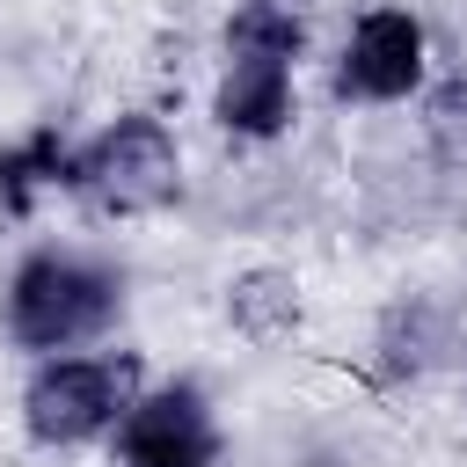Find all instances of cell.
<instances>
[{
	"instance_id": "1",
	"label": "cell",
	"mask_w": 467,
	"mask_h": 467,
	"mask_svg": "<svg viewBox=\"0 0 467 467\" xmlns=\"http://www.w3.org/2000/svg\"><path fill=\"white\" fill-rule=\"evenodd\" d=\"M124 314V277L80 248H29L7 277V336L36 358H73L102 343Z\"/></svg>"
},
{
	"instance_id": "2",
	"label": "cell",
	"mask_w": 467,
	"mask_h": 467,
	"mask_svg": "<svg viewBox=\"0 0 467 467\" xmlns=\"http://www.w3.org/2000/svg\"><path fill=\"white\" fill-rule=\"evenodd\" d=\"M139 401V358L131 350H73V358H36L22 387V431L36 445H88L124 423Z\"/></svg>"
},
{
	"instance_id": "3",
	"label": "cell",
	"mask_w": 467,
	"mask_h": 467,
	"mask_svg": "<svg viewBox=\"0 0 467 467\" xmlns=\"http://www.w3.org/2000/svg\"><path fill=\"white\" fill-rule=\"evenodd\" d=\"M73 190L95 204V212H161L175 190H182V153H175V131L146 109H124L117 124H102L95 139L73 146Z\"/></svg>"
},
{
	"instance_id": "4",
	"label": "cell",
	"mask_w": 467,
	"mask_h": 467,
	"mask_svg": "<svg viewBox=\"0 0 467 467\" xmlns=\"http://www.w3.org/2000/svg\"><path fill=\"white\" fill-rule=\"evenodd\" d=\"M117 460L124 467H212L219 460V416H212V394L197 379H168V387H146L124 423L109 431Z\"/></svg>"
},
{
	"instance_id": "5",
	"label": "cell",
	"mask_w": 467,
	"mask_h": 467,
	"mask_svg": "<svg viewBox=\"0 0 467 467\" xmlns=\"http://www.w3.org/2000/svg\"><path fill=\"white\" fill-rule=\"evenodd\" d=\"M423 88V22L409 7H365L336 58L343 102H409Z\"/></svg>"
},
{
	"instance_id": "6",
	"label": "cell",
	"mask_w": 467,
	"mask_h": 467,
	"mask_svg": "<svg viewBox=\"0 0 467 467\" xmlns=\"http://www.w3.org/2000/svg\"><path fill=\"white\" fill-rule=\"evenodd\" d=\"M299 95H292V66H270V58H226L219 88H212V117L234 131V139H277L292 124Z\"/></svg>"
},
{
	"instance_id": "7",
	"label": "cell",
	"mask_w": 467,
	"mask_h": 467,
	"mask_svg": "<svg viewBox=\"0 0 467 467\" xmlns=\"http://www.w3.org/2000/svg\"><path fill=\"white\" fill-rule=\"evenodd\" d=\"M44 190H73V139L58 124H36L29 139L0 146V212L29 219Z\"/></svg>"
},
{
	"instance_id": "8",
	"label": "cell",
	"mask_w": 467,
	"mask_h": 467,
	"mask_svg": "<svg viewBox=\"0 0 467 467\" xmlns=\"http://www.w3.org/2000/svg\"><path fill=\"white\" fill-rule=\"evenodd\" d=\"M299 51H306V7L299 0H241L226 15V58L299 66Z\"/></svg>"
}]
</instances>
